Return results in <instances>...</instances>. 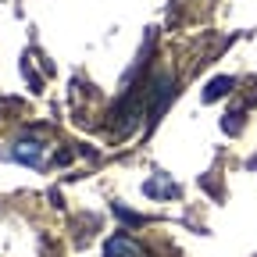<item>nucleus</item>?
Wrapping results in <instances>:
<instances>
[{
    "label": "nucleus",
    "instance_id": "nucleus-1",
    "mask_svg": "<svg viewBox=\"0 0 257 257\" xmlns=\"http://www.w3.org/2000/svg\"><path fill=\"white\" fill-rule=\"evenodd\" d=\"M11 161L40 168V165H43V143H36V140H22V143H15V147H11Z\"/></svg>",
    "mask_w": 257,
    "mask_h": 257
},
{
    "label": "nucleus",
    "instance_id": "nucleus-2",
    "mask_svg": "<svg viewBox=\"0 0 257 257\" xmlns=\"http://www.w3.org/2000/svg\"><path fill=\"white\" fill-rule=\"evenodd\" d=\"M104 257H143V250H140L136 239H128V236H111L104 243Z\"/></svg>",
    "mask_w": 257,
    "mask_h": 257
},
{
    "label": "nucleus",
    "instance_id": "nucleus-3",
    "mask_svg": "<svg viewBox=\"0 0 257 257\" xmlns=\"http://www.w3.org/2000/svg\"><path fill=\"white\" fill-rule=\"evenodd\" d=\"M143 189L150 193V197H179V186L175 182H165V179H150Z\"/></svg>",
    "mask_w": 257,
    "mask_h": 257
},
{
    "label": "nucleus",
    "instance_id": "nucleus-4",
    "mask_svg": "<svg viewBox=\"0 0 257 257\" xmlns=\"http://www.w3.org/2000/svg\"><path fill=\"white\" fill-rule=\"evenodd\" d=\"M229 86H232V79H229V75H221V79H211V82H207V89H204V100H214V96L229 93Z\"/></svg>",
    "mask_w": 257,
    "mask_h": 257
}]
</instances>
